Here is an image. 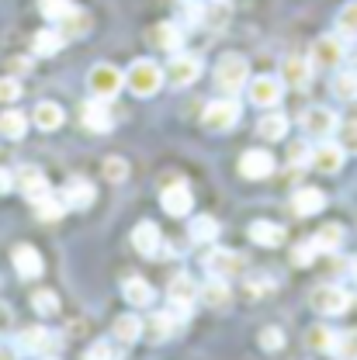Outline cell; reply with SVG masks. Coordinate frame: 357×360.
Segmentation results:
<instances>
[{"mask_svg":"<svg viewBox=\"0 0 357 360\" xmlns=\"http://www.w3.org/2000/svg\"><path fill=\"white\" fill-rule=\"evenodd\" d=\"M132 246L142 253V257H156L160 246H163V236H160V225L153 222H139L132 229Z\"/></svg>","mask_w":357,"mask_h":360,"instance_id":"20","label":"cell"},{"mask_svg":"<svg viewBox=\"0 0 357 360\" xmlns=\"http://www.w3.org/2000/svg\"><path fill=\"white\" fill-rule=\"evenodd\" d=\"M261 347H264V350H281V347H284V333H281L277 326L261 329Z\"/></svg>","mask_w":357,"mask_h":360,"instance_id":"46","label":"cell"},{"mask_svg":"<svg viewBox=\"0 0 357 360\" xmlns=\"http://www.w3.org/2000/svg\"><path fill=\"white\" fill-rule=\"evenodd\" d=\"M160 201H163V212H167V215H174V219L191 215V208H194V198H191V187H187V184H174V187H167V191L160 194Z\"/></svg>","mask_w":357,"mask_h":360,"instance_id":"15","label":"cell"},{"mask_svg":"<svg viewBox=\"0 0 357 360\" xmlns=\"http://www.w3.org/2000/svg\"><path fill=\"white\" fill-rule=\"evenodd\" d=\"M344 56H347V49H344V39L340 35H319L313 42V66L319 70H337L340 63H344Z\"/></svg>","mask_w":357,"mask_h":360,"instance_id":"6","label":"cell"},{"mask_svg":"<svg viewBox=\"0 0 357 360\" xmlns=\"http://www.w3.org/2000/svg\"><path fill=\"white\" fill-rule=\"evenodd\" d=\"M11 187H14V177H11V174H7V170L0 167V194H7Z\"/></svg>","mask_w":357,"mask_h":360,"instance_id":"51","label":"cell"},{"mask_svg":"<svg viewBox=\"0 0 357 360\" xmlns=\"http://www.w3.org/2000/svg\"><path fill=\"white\" fill-rule=\"evenodd\" d=\"M205 270H208L212 277H232V274L243 270V257H236L232 250H212V253L205 257Z\"/></svg>","mask_w":357,"mask_h":360,"instance_id":"19","label":"cell"},{"mask_svg":"<svg viewBox=\"0 0 357 360\" xmlns=\"http://www.w3.org/2000/svg\"><path fill=\"white\" fill-rule=\"evenodd\" d=\"M274 156H270L268 149H250V153H243L239 156V174L246 180H264L274 174Z\"/></svg>","mask_w":357,"mask_h":360,"instance_id":"11","label":"cell"},{"mask_svg":"<svg viewBox=\"0 0 357 360\" xmlns=\"http://www.w3.org/2000/svg\"><path fill=\"white\" fill-rule=\"evenodd\" d=\"M309 163H313L319 174H337L344 167V146L340 142H330V139L315 142V149L309 153Z\"/></svg>","mask_w":357,"mask_h":360,"instance_id":"10","label":"cell"},{"mask_svg":"<svg viewBox=\"0 0 357 360\" xmlns=\"http://www.w3.org/2000/svg\"><path fill=\"white\" fill-rule=\"evenodd\" d=\"M84 360H118V350H115L111 343H104V340H97V343L90 347L87 354H84Z\"/></svg>","mask_w":357,"mask_h":360,"instance_id":"47","label":"cell"},{"mask_svg":"<svg viewBox=\"0 0 357 360\" xmlns=\"http://www.w3.org/2000/svg\"><path fill=\"white\" fill-rule=\"evenodd\" d=\"M84 125H87L90 132H108L111 129V111H108V101H101V97H94L84 104Z\"/></svg>","mask_w":357,"mask_h":360,"instance_id":"22","label":"cell"},{"mask_svg":"<svg viewBox=\"0 0 357 360\" xmlns=\"http://www.w3.org/2000/svg\"><path fill=\"white\" fill-rule=\"evenodd\" d=\"M288 156H292V163H306V160H309V149L299 142V146H292V153H288Z\"/></svg>","mask_w":357,"mask_h":360,"instance_id":"50","label":"cell"},{"mask_svg":"<svg viewBox=\"0 0 357 360\" xmlns=\"http://www.w3.org/2000/svg\"><path fill=\"white\" fill-rule=\"evenodd\" d=\"M160 84H163V73L149 59H135L132 66L125 70V87L132 90L135 97H153L160 90Z\"/></svg>","mask_w":357,"mask_h":360,"instance_id":"1","label":"cell"},{"mask_svg":"<svg viewBox=\"0 0 357 360\" xmlns=\"http://www.w3.org/2000/svg\"><path fill=\"white\" fill-rule=\"evenodd\" d=\"M354 277H357V257H354Z\"/></svg>","mask_w":357,"mask_h":360,"instance_id":"54","label":"cell"},{"mask_svg":"<svg viewBox=\"0 0 357 360\" xmlns=\"http://www.w3.org/2000/svg\"><path fill=\"white\" fill-rule=\"evenodd\" d=\"M340 129V122H337V111H330V108H309L306 115H302V132L309 135V139H330V135Z\"/></svg>","mask_w":357,"mask_h":360,"instance_id":"9","label":"cell"},{"mask_svg":"<svg viewBox=\"0 0 357 360\" xmlns=\"http://www.w3.org/2000/svg\"><path fill=\"white\" fill-rule=\"evenodd\" d=\"M111 333H115V340H118V343H135V340H142V322H139L132 312H129V315H118Z\"/></svg>","mask_w":357,"mask_h":360,"instance_id":"29","label":"cell"},{"mask_svg":"<svg viewBox=\"0 0 357 360\" xmlns=\"http://www.w3.org/2000/svg\"><path fill=\"white\" fill-rule=\"evenodd\" d=\"M63 35L56 32V28H42L39 35H35V42H32V49H35V56H56L59 49H63Z\"/></svg>","mask_w":357,"mask_h":360,"instance_id":"33","label":"cell"},{"mask_svg":"<svg viewBox=\"0 0 357 360\" xmlns=\"http://www.w3.org/2000/svg\"><path fill=\"white\" fill-rule=\"evenodd\" d=\"M32 305H35V312L42 315H52L59 309V298H56V291H35V298H32Z\"/></svg>","mask_w":357,"mask_h":360,"instance_id":"44","label":"cell"},{"mask_svg":"<svg viewBox=\"0 0 357 360\" xmlns=\"http://www.w3.org/2000/svg\"><path fill=\"white\" fill-rule=\"evenodd\" d=\"M18 350L21 354H35V357H49V354L59 350V336L42 329V326H32V329H25L18 336Z\"/></svg>","mask_w":357,"mask_h":360,"instance_id":"7","label":"cell"},{"mask_svg":"<svg viewBox=\"0 0 357 360\" xmlns=\"http://www.w3.org/2000/svg\"><path fill=\"white\" fill-rule=\"evenodd\" d=\"M333 94H337L340 101H357V73L354 70L337 73V80H333Z\"/></svg>","mask_w":357,"mask_h":360,"instance_id":"39","label":"cell"},{"mask_svg":"<svg viewBox=\"0 0 357 360\" xmlns=\"http://www.w3.org/2000/svg\"><path fill=\"white\" fill-rule=\"evenodd\" d=\"M11 260H14V270L25 277V281H32V277H42V257H39V250L35 246H28V243H21V246H14V253H11Z\"/></svg>","mask_w":357,"mask_h":360,"instance_id":"18","label":"cell"},{"mask_svg":"<svg viewBox=\"0 0 357 360\" xmlns=\"http://www.w3.org/2000/svg\"><path fill=\"white\" fill-rule=\"evenodd\" d=\"M250 239H253L257 246H277V243H284V229L257 219V222H250Z\"/></svg>","mask_w":357,"mask_h":360,"instance_id":"26","label":"cell"},{"mask_svg":"<svg viewBox=\"0 0 357 360\" xmlns=\"http://www.w3.org/2000/svg\"><path fill=\"white\" fill-rule=\"evenodd\" d=\"M257 135L268 139V142H281V139L288 135V118H284L281 111H268V115L257 122Z\"/></svg>","mask_w":357,"mask_h":360,"instance_id":"25","label":"cell"},{"mask_svg":"<svg viewBox=\"0 0 357 360\" xmlns=\"http://www.w3.org/2000/svg\"><path fill=\"white\" fill-rule=\"evenodd\" d=\"M35 125H39L42 132H56V129L63 125V108L52 104V101H42V104L35 108Z\"/></svg>","mask_w":357,"mask_h":360,"instance_id":"27","label":"cell"},{"mask_svg":"<svg viewBox=\"0 0 357 360\" xmlns=\"http://www.w3.org/2000/svg\"><path fill=\"white\" fill-rule=\"evenodd\" d=\"M309 305L319 315H340V312H347L351 295L344 288H337V284H319V288H313V295H309Z\"/></svg>","mask_w":357,"mask_h":360,"instance_id":"4","label":"cell"},{"mask_svg":"<svg viewBox=\"0 0 357 360\" xmlns=\"http://www.w3.org/2000/svg\"><path fill=\"white\" fill-rule=\"evenodd\" d=\"M198 77H201V59L191 56V52H174V59L167 66V80L174 87H191Z\"/></svg>","mask_w":357,"mask_h":360,"instance_id":"8","label":"cell"},{"mask_svg":"<svg viewBox=\"0 0 357 360\" xmlns=\"http://www.w3.org/2000/svg\"><path fill=\"white\" fill-rule=\"evenodd\" d=\"M309 80H313V63L306 56H284V63H281V84L306 87Z\"/></svg>","mask_w":357,"mask_h":360,"instance_id":"17","label":"cell"},{"mask_svg":"<svg viewBox=\"0 0 357 360\" xmlns=\"http://www.w3.org/2000/svg\"><path fill=\"white\" fill-rule=\"evenodd\" d=\"M39 11H42V18H49V21H63L73 11V4L70 0H39Z\"/></svg>","mask_w":357,"mask_h":360,"instance_id":"41","label":"cell"},{"mask_svg":"<svg viewBox=\"0 0 357 360\" xmlns=\"http://www.w3.org/2000/svg\"><path fill=\"white\" fill-rule=\"evenodd\" d=\"M292 208H295L299 215H315V212L326 208V194H322L319 187H302V191L292 198Z\"/></svg>","mask_w":357,"mask_h":360,"instance_id":"24","label":"cell"},{"mask_svg":"<svg viewBox=\"0 0 357 360\" xmlns=\"http://www.w3.org/2000/svg\"><path fill=\"white\" fill-rule=\"evenodd\" d=\"M201 298H205V305H212V309H225L229 305V284H225V277H212L205 288H201Z\"/></svg>","mask_w":357,"mask_h":360,"instance_id":"28","label":"cell"},{"mask_svg":"<svg viewBox=\"0 0 357 360\" xmlns=\"http://www.w3.org/2000/svg\"><path fill=\"white\" fill-rule=\"evenodd\" d=\"M21 84H18V80H14V77H4V80H0V101H4V104H11V101H18V97H21Z\"/></svg>","mask_w":357,"mask_h":360,"instance_id":"48","label":"cell"},{"mask_svg":"<svg viewBox=\"0 0 357 360\" xmlns=\"http://www.w3.org/2000/svg\"><path fill=\"white\" fill-rule=\"evenodd\" d=\"M149 42L156 49H167V52H180V42H184V28L177 21H160L153 32H149Z\"/></svg>","mask_w":357,"mask_h":360,"instance_id":"21","label":"cell"},{"mask_svg":"<svg viewBox=\"0 0 357 360\" xmlns=\"http://www.w3.org/2000/svg\"><path fill=\"white\" fill-rule=\"evenodd\" d=\"M315 253H319V246H315L313 239H309V243H299V246L292 250V264H295V267H309L315 260Z\"/></svg>","mask_w":357,"mask_h":360,"instance_id":"43","label":"cell"},{"mask_svg":"<svg viewBox=\"0 0 357 360\" xmlns=\"http://www.w3.org/2000/svg\"><path fill=\"white\" fill-rule=\"evenodd\" d=\"M18 187H21V194H25L32 205L52 194V191H49V180H45V174L39 170V167H21V174H18Z\"/></svg>","mask_w":357,"mask_h":360,"instance_id":"16","label":"cell"},{"mask_svg":"<svg viewBox=\"0 0 357 360\" xmlns=\"http://www.w3.org/2000/svg\"><path fill=\"white\" fill-rule=\"evenodd\" d=\"M122 295H125V302L135 305V309H146V305H153V298H156L153 284H146V281H142V277H135V274L122 284Z\"/></svg>","mask_w":357,"mask_h":360,"instance_id":"23","label":"cell"},{"mask_svg":"<svg viewBox=\"0 0 357 360\" xmlns=\"http://www.w3.org/2000/svg\"><path fill=\"white\" fill-rule=\"evenodd\" d=\"M87 28H90V14L73 7V11L63 18V32H59V35H63V39H77V35H87Z\"/></svg>","mask_w":357,"mask_h":360,"instance_id":"32","label":"cell"},{"mask_svg":"<svg viewBox=\"0 0 357 360\" xmlns=\"http://www.w3.org/2000/svg\"><path fill=\"white\" fill-rule=\"evenodd\" d=\"M194 295H198V288H194V281H191L187 274L170 277V284H167V298H170L174 312L191 315V302H194Z\"/></svg>","mask_w":357,"mask_h":360,"instance_id":"12","label":"cell"},{"mask_svg":"<svg viewBox=\"0 0 357 360\" xmlns=\"http://www.w3.org/2000/svg\"><path fill=\"white\" fill-rule=\"evenodd\" d=\"M191 239H194V243H215V239H219V222L208 219V215H198V219L191 222Z\"/></svg>","mask_w":357,"mask_h":360,"instance_id":"35","label":"cell"},{"mask_svg":"<svg viewBox=\"0 0 357 360\" xmlns=\"http://www.w3.org/2000/svg\"><path fill=\"white\" fill-rule=\"evenodd\" d=\"M87 87H90V94H94V97L111 101L118 90L125 87V73H122L118 66H111V63H97V66H90Z\"/></svg>","mask_w":357,"mask_h":360,"instance_id":"3","label":"cell"},{"mask_svg":"<svg viewBox=\"0 0 357 360\" xmlns=\"http://www.w3.org/2000/svg\"><path fill=\"white\" fill-rule=\"evenodd\" d=\"M28 132V118L21 111H4L0 115V135L4 139H25Z\"/></svg>","mask_w":357,"mask_h":360,"instance_id":"31","label":"cell"},{"mask_svg":"<svg viewBox=\"0 0 357 360\" xmlns=\"http://www.w3.org/2000/svg\"><path fill=\"white\" fill-rule=\"evenodd\" d=\"M14 357H18L14 347H0V360H14Z\"/></svg>","mask_w":357,"mask_h":360,"instance_id":"52","label":"cell"},{"mask_svg":"<svg viewBox=\"0 0 357 360\" xmlns=\"http://www.w3.org/2000/svg\"><path fill=\"white\" fill-rule=\"evenodd\" d=\"M59 201L66 205V208H77V212H84L94 205V184L84 177H73L66 180V187L59 191Z\"/></svg>","mask_w":357,"mask_h":360,"instance_id":"13","label":"cell"},{"mask_svg":"<svg viewBox=\"0 0 357 360\" xmlns=\"http://www.w3.org/2000/svg\"><path fill=\"white\" fill-rule=\"evenodd\" d=\"M35 212H39L42 222H59L63 212H66V205H63L56 194H49V198H42V201H35Z\"/></svg>","mask_w":357,"mask_h":360,"instance_id":"40","label":"cell"},{"mask_svg":"<svg viewBox=\"0 0 357 360\" xmlns=\"http://www.w3.org/2000/svg\"><path fill=\"white\" fill-rule=\"evenodd\" d=\"M340 146H344V153H357V122L340 125Z\"/></svg>","mask_w":357,"mask_h":360,"instance_id":"49","label":"cell"},{"mask_svg":"<svg viewBox=\"0 0 357 360\" xmlns=\"http://www.w3.org/2000/svg\"><path fill=\"white\" fill-rule=\"evenodd\" d=\"M104 177L122 184V180L129 177V163H125L122 156H108V160H104Z\"/></svg>","mask_w":357,"mask_h":360,"instance_id":"42","label":"cell"},{"mask_svg":"<svg viewBox=\"0 0 357 360\" xmlns=\"http://www.w3.org/2000/svg\"><path fill=\"white\" fill-rule=\"evenodd\" d=\"M236 122H239V104H236L232 97L212 101V104L205 108V115H201V125H205L208 132H229Z\"/></svg>","mask_w":357,"mask_h":360,"instance_id":"5","label":"cell"},{"mask_svg":"<svg viewBox=\"0 0 357 360\" xmlns=\"http://www.w3.org/2000/svg\"><path fill=\"white\" fill-rule=\"evenodd\" d=\"M246 87H250V101L261 104V108H274V104L281 101V94H284L281 77H257V80H250Z\"/></svg>","mask_w":357,"mask_h":360,"instance_id":"14","label":"cell"},{"mask_svg":"<svg viewBox=\"0 0 357 360\" xmlns=\"http://www.w3.org/2000/svg\"><path fill=\"white\" fill-rule=\"evenodd\" d=\"M337 35L344 39V42H354L357 39V0H351L347 7H340V14H337Z\"/></svg>","mask_w":357,"mask_h":360,"instance_id":"30","label":"cell"},{"mask_svg":"<svg viewBox=\"0 0 357 360\" xmlns=\"http://www.w3.org/2000/svg\"><path fill=\"white\" fill-rule=\"evenodd\" d=\"M319 250H326V253H333V250H340V243H344V229L337 222H326L319 232H315V239H313Z\"/></svg>","mask_w":357,"mask_h":360,"instance_id":"34","label":"cell"},{"mask_svg":"<svg viewBox=\"0 0 357 360\" xmlns=\"http://www.w3.org/2000/svg\"><path fill=\"white\" fill-rule=\"evenodd\" d=\"M215 84H219L225 94H239L243 84H250V63H246L243 56H236V52L223 56L219 66H215Z\"/></svg>","mask_w":357,"mask_h":360,"instance_id":"2","label":"cell"},{"mask_svg":"<svg viewBox=\"0 0 357 360\" xmlns=\"http://www.w3.org/2000/svg\"><path fill=\"white\" fill-rule=\"evenodd\" d=\"M333 343H337V329H330V326H313V329H309V347H313V350L330 354Z\"/></svg>","mask_w":357,"mask_h":360,"instance_id":"38","label":"cell"},{"mask_svg":"<svg viewBox=\"0 0 357 360\" xmlns=\"http://www.w3.org/2000/svg\"><path fill=\"white\" fill-rule=\"evenodd\" d=\"M7 322H11V312H7V309L0 305V329H7Z\"/></svg>","mask_w":357,"mask_h":360,"instance_id":"53","label":"cell"},{"mask_svg":"<svg viewBox=\"0 0 357 360\" xmlns=\"http://www.w3.org/2000/svg\"><path fill=\"white\" fill-rule=\"evenodd\" d=\"M146 329H149V340H153V343H163V340H170V336H174V329H177V322H174L170 315L163 312V315H153Z\"/></svg>","mask_w":357,"mask_h":360,"instance_id":"37","label":"cell"},{"mask_svg":"<svg viewBox=\"0 0 357 360\" xmlns=\"http://www.w3.org/2000/svg\"><path fill=\"white\" fill-rule=\"evenodd\" d=\"M337 360H357V329H347V333H337V343L330 350Z\"/></svg>","mask_w":357,"mask_h":360,"instance_id":"36","label":"cell"},{"mask_svg":"<svg viewBox=\"0 0 357 360\" xmlns=\"http://www.w3.org/2000/svg\"><path fill=\"white\" fill-rule=\"evenodd\" d=\"M201 18H205V7H201L198 0H187V4L180 7V21H184L187 28H194V25H201Z\"/></svg>","mask_w":357,"mask_h":360,"instance_id":"45","label":"cell"}]
</instances>
